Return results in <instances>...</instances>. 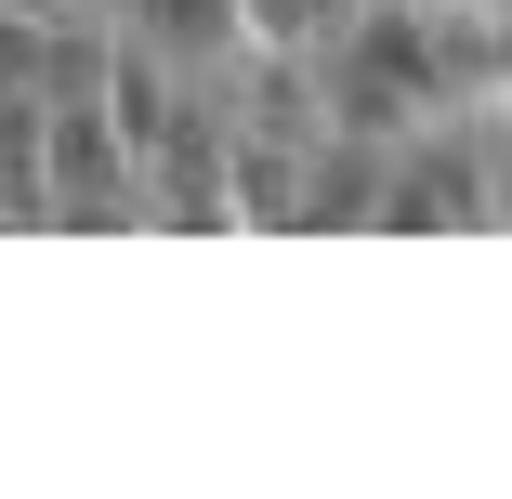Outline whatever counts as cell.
<instances>
[{"mask_svg":"<svg viewBox=\"0 0 512 499\" xmlns=\"http://www.w3.org/2000/svg\"><path fill=\"white\" fill-rule=\"evenodd\" d=\"M40 79H53V27L0 0V92H40Z\"/></svg>","mask_w":512,"mask_h":499,"instance_id":"cell-10","label":"cell"},{"mask_svg":"<svg viewBox=\"0 0 512 499\" xmlns=\"http://www.w3.org/2000/svg\"><path fill=\"white\" fill-rule=\"evenodd\" d=\"M355 14H368V0H237V40L250 53H289V66H329L355 40Z\"/></svg>","mask_w":512,"mask_h":499,"instance_id":"cell-8","label":"cell"},{"mask_svg":"<svg viewBox=\"0 0 512 499\" xmlns=\"http://www.w3.org/2000/svg\"><path fill=\"white\" fill-rule=\"evenodd\" d=\"M14 14H40V27H66V14H106V0H14Z\"/></svg>","mask_w":512,"mask_h":499,"instance_id":"cell-11","label":"cell"},{"mask_svg":"<svg viewBox=\"0 0 512 499\" xmlns=\"http://www.w3.org/2000/svg\"><path fill=\"white\" fill-rule=\"evenodd\" d=\"M224 224L237 237H302V145L224 132Z\"/></svg>","mask_w":512,"mask_h":499,"instance_id":"cell-4","label":"cell"},{"mask_svg":"<svg viewBox=\"0 0 512 499\" xmlns=\"http://www.w3.org/2000/svg\"><path fill=\"white\" fill-rule=\"evenodd\" d=\"M40 224H79V237L145 224L132 158H119V132H106V106H92V92H40Z\"/></svg>","mask_w":512,"mask_h":499,"instance_id":"cell-2","label":"cell"},{"mask_svg":"<svg viewBox=\"0 0 512 499\" xmlns=\"http://www.w3.org/2000/svg\"><path fill=\"white\" fill-rule=\"evenodd\" d=\"M184 92H197V79H171L132 27L106 40V79H92V106H106V132H119V158H132V171H145V145L171 132V106H184Z\"/></svg>","mask_w":512,"mask_h":499,"instance_id":"cell-6","label":"cell"},{"mask_svg":"<svg viewBox=\"0 0 512 499\" xmlns=\"http://www.w3.org/2000/svg\"><path fill=\"white\" fill-rule=\"evenodd\" d=\"M132 40H145L171 79H197V92H224V66L250 53V40H237V0H132Z\"/></svg>","mask_w":512,"mask_h":499,"instance_id":"cell-5","label":"cell"},{"mask_svg":"<svg viewBox=\"0 0 512 499\" xmlns=\"http://www.w3.org/2000/svg\"><path fill=\"white\" fill-rule=\"evenodd\" d=\"M132 197H145V224H171V237H224V119H211V92L171 106V132L145 145Z\"/></svg>","mask_w":512,"mask_h":499,"instance_id":"cell-3","label":"cell"},{"mask_svg":"<svg viewBox=\"0 0 512 499\" xmlns=\"http://www.w3.org/2000/svg\"><path fill=\"white\" fill-rule=\"evenodd\" d=\"M499 92H512L499 14H434V106L447 119H499Z\"/></svg>","mask_w":512,"mask_h":499,"instance_id":"cell-7","label":"cell"},{"mask_svg":"<svg viewBox=\"0 0 512 499\" xmlns=\"http://www.w3.org/2000/svg\"><path fill=\"white\" fill-rule=\"evenodd\" d=\"M0 224H40V92H0Z\"/></svg>","mask_w":512,"mask_h":499,"instance_id":"cell-9","label":"cell"},{"mask_svg":"<svg viewBox=\"0 0 512 499\" xmlns=\"http://www.w3.org/2000/svg\"><path fill=\"white\" fill-rule=\"evenodd\" d=\"M368 224H394V237H486L499 224V158H486V119L447 145V119L434 132H407L394 158H381V211Z\"/></svg>","mask_w":512,"mask_h":499,"instance_id":"cell-1","label":"cell"}]
</instances>
